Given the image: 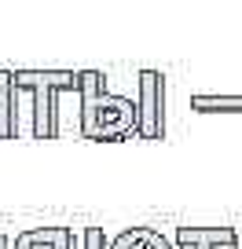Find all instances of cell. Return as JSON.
<instances>
[{
    "mask_svg": "<svg viewBox=\"0 0 242 249\" xmlns=\"http://www.w3.org/2000/svg\"><path fill=\"white\" fill-rule=\"evenodd\" d=\"M99 70H81V136L92 143H121L136 132V103L103 92Z\"/></svg>",
    "mask_w": 242,
    "mask_h": 249,
    "instance_id": "cell-1",
    "label": "cell"
},
{
    "mask_svg": "<svg viewBox=\"0 0 242 249\" xmlns=\"http://www.w3.org/2000/svg\"><path fill=\"white\" fill-rule=\"evenodd\" d=\"M11 81H15L19 95H33V140H55V132H59L55 95L59 92L81 95V73H74V70H15Z\"/></svg>",
    "mask_w": 242,
    "mask_h": 249,
    "instance_id": "cell-2",
    "label": "cell"
},
{
    "mask_svg": "<svg viewBox=\"0 0 242 249\" xmlns=\"http://www.w3.org/2000/svg\"><path fill=\"white\" fill-rule=\"evenodd\" d=\"M136 136L140 140H165V77L158 70H140Z\"/></svg>",
    "mask_w": 242,
    "mask_h": 249,
    "instance_id": "cell-3",
    "label": "cell"
},
{
    "mask_svg": "<svg viewBox=\"0 0 242 249\" xmlns=\"http://www.w3.org/2000/svg\"><path fill=\"white\" fill-rule=\"evenodd\" d=\"M15 249H81L74 227H30L15 238Z\"/></svg>",
    "mask_w": 242,
    "mask_h": 249,
    "instance_id": "cell-4",
    "label": "cell"
},
{
    "mask_svg": "<svg viewBox=\"0 0 242 249\" xmlns=\"http://www.w3.org/2000/svg\"><path fill=\"white\" fill-rule=\"evenodd\" d=\"M176 246L180 249H198V246L239 249V234H235V227H176Z\"/></svg>",
    "mask_w": 242,
    "mask_h": 249,
    "instance_id": "cell-5",
    "label": "cell"
},
{
    "mask_svg": "<svg viewBox=\"0 0 242 249\" xmlns=\"http://www.w3.org/2000/svg\"><path fill=\"white\" fill-rule=\"evenodd\" d=\"M110 249H172L158 227H129L117 238H110Z\"/></svg>",
    "mask_w": 242,
    "mask_h": 249,
    "instance_id": "cell-6",
    "label": "cell"
},
{
    "mask_svg": "<svg viewBox=\"0 0 242 249\" xmlns=\"http://www.w3.org/2000/svg\"><path fill=\"white\" fill-rule=\"evenodd\" d=\"M15 107H19V92L8 70H0V140L15 136Z\"/></svg>",
    "mask_w": 242,
    "mask_h": 249,
    "instance_id": "cell-7",
    "label": "cell"
},
{
    "mask_svg": "<svg viewBox=\"0 0 242 249\" xmlns=\"http://www.w3.org/2000/svg\"><path fill=\"white\" fill-rule=\"evenodd\" d=\"M195 114H242V95H191Z\"/></svg>",
    "mask_w": 242,
    "mask_h": 249,
    "instance_id": "cell-8",
    "label": "cell"
},
{
    "mask_svg": "<svg viewBox=\"0 0 242 249\" xmlns=\"http://www.w3.org/2000/svg\"><path fill=\"white\" fill-rule=\"evenodd\" d=\"M81 249H110L103 227H85V231H81Z\"/></svg>",
    "mask_w": 242,
    "mask_h": 249,
    "instance_id": "cell-9",
    "label": "cell"
},
{
    "mask_svg": "<svg viewBox=\"0 0 242 249\" xmlns=\"http://www.w3.org/2000/svg\"><path fill=\"white\" fill-rule=\"evenodd\" d=\"M0 249H8V242H4V231H0Z\"/></svg>",
    "mask_w": 242,
    "mask_h": 249,
    "instance_id": "cell-10",
    "label": "cell"
},
{
    "mask_svg": "<svg viewBox=\"0 0 242 249\" xmlns=\"http://www.w3.org/2000/svg\"><path fill=\"white\" fill-rule=\"evenodd\" d=\"M198 249H213V246H198Z\"/></svg>",
    "mask_w": 242,
    "mask_h": 249,
    "instance_id": "cell-11",
    "label": "cell"
}]
</instances>
